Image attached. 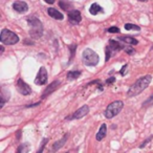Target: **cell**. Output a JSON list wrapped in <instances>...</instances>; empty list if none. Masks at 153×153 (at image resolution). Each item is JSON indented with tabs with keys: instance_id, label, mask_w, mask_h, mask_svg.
<instances>
[{
	"instance_id": "cell-1",
	"label": "cell",
	"mask_w": 153,
	"mask_h": 153,
	"mask_svg": "<svg viewBox=\"0 0 153 153\" xmlns=\"http://www.w3.org/2000/svg\"><path fill=\"white\" fill-rule=\"evenodd\" d=\"M152 81V76L150 74H147V76H143L140 79H138L131 87L129 88L127 92V96L128 97H135V96H138L142 91H144L147 87L149 86V84L151 83Z\"/></svg>"
},
{
	"instance_id": "cell-2",
	"label": "cell",
	"mask_w": 153,
	"mask_h": 153,
	"mask_svg": "<svg viewBox=\"0 0 153 153\" xmlns=\"http://www.w3.org/2000/svg\"><path fill=\"white\" fill-rule=\"evenodd\" d=\"M27 23H28V25L30 26V36H32V38H34V39L41 38V36H42V34H43L42 22L37 17L30 16V17L27 18Z\"/></svg>"
},
{
	"instance_id": "cell-3",
	"label": "cell",
	"mask_w": 153,
	"mask_h": 153,
	"mask_svg": "<svg viewBox=\"0 0 153 153\" xmlns=\"http://www.w3.org/2000/svg\"><path fill=\"white\" fill-rule=\"evenodd\" d=\"M99 55L90 48H86L82 53V61L86 66H96L99 63Z\"/></svg>"
},
{
	"instance_id": "cell-4",
	"label": "cell",
	"mask_w": 153,
	"mask_h": 153,
	"mask_svg": "<svg viewBox=\"0 0 153 153\" xmlns=\"http://www.w3.org/2000/svg\"><path fill=\"white\" fill-rule=\"evenodd\" d=\"M0 41L5 45H14L19 42V37L14 32L4 28L1 30V34H0Z\"/></svg>"
},
{
	"instance_id": "cell-5",
	"label": "cell",
	"mask_w": 153,
	"mask_h": 153,
	"mask_svg": "<svg viewBox=\"0 0 153 153\" xmlns=\"http://www.w3.org/2000/svg\"><path fill=\"white\" fill-rule=\"evenodd\" d=\"M123 107H124V103L122 101H114L111 104H109L108 107L106 108V110H105V117L107 119H112L113 117H115V115L121 112Z\"/></svg>"
},
{
	"instance_id": "cell-6",
	"label": "cell",
	"mask_w": 153,
	"mask_h": 153,
	"mask_svg": "<svg viewBox=\"0 0 153 153\" xmlns=\"http://www.w3.org/2000/svg\"><path fill=\"white\" fill-rule=\"evenodd\" d=\"M47 79H48V76H47V70L45 67H40L39 69L38 74H37L36 79H35V84L36 85H44V84L47 83Z\"/></svg>"
},
{
	"instance_id": "cell-7",
	"label": "cell",
	"mask_w": 153,
	"mask_h": 153,
	"mask_svg": "<svg viewBox=\"0 0 153 153\" xmlns=\"http://www.w3.org/2000/svg\"><path fill=\"white\" fill-rule=\"evenodd\" d=\"M16 88L19 91V94H21L22 96H28L32 94V88L30 87L27 83L23 81L22 79H19L16 83Z\"/></svg>"
},
{
	"instance_id": "cell-8",
	"label": "cell",
	"mask_w": 153,
	"mask_h": 153,
	"mask_svg": "<svg viewBox=\"0 0 153 153\" xmlns=\"http://www.w3.org/2000/svg\"><path fill=\"white\" fill-rule=\"evenodd\" d=\"M82 20V16L81 13L76 10H72L68 13V21L70 22L71 24L76 25V24H79Z\"/></svg>"
},
{
	"instance_id": "cell-9",
	"label": "cell",
	"mask_w": 153,
	"mask_h": 153,
	"mask_svg": "<svg viewBox=\"0 0 153 153\" xmlns=\"http://www.w3.org/2000/svg\"><path fill=\"white\" fill-rule=\"evenodd\" d=\"M89 112V107L87 106V105H84V106H82L81 108H79L78 110L76 111V112L74 113V114L71 115V117H66L67 120H74V119H82V117H85L87 113Z\"/></svg>"
},
{
	"instance_id": "cell-10",
	"label": "cell",
	"mask_w": 153,
	"mask_h": 153,
	"mask_svg": "<svg viewBox=\"0 0 153 153\" xmlns=\"http://www.w3.org/2000/svg\"><path fill=\"white\" fill-rule=\"evenodd\" d=\"M60 84H61V82L58 81V80H56V81H53V83L51 84V85L47 86L46 89L44 90V92H43V94H42V97H41V98H42V99L47 98V97H48L49 94H51L53 91H56V90H57L58 88H59Z\"/></svg>"
},
{
	"instance_id": "cell-11",
	"label": "cell",
	"mask_w": 153,
	"mask_h": 153,
	"mask_svg": "<svg viewBox=\"0 0 153 153\" xmlns=\"http://www.w3.org/2000/svg\"><path fill=\"white\" fill-rule=\"evenodd\" d=\"M13 9L15 10L16 12H18V13H25V12H27L28 10V5L26 2H24V1H16V2L13 3Z\"/></svg>"
},
{
	"instance_id": "cell-12",
	"label": "cell",
	"mask_w": 153,
	"mask_h": 153,
	"mask_svg": "<svg viewBox=\"0 0 153 153\" xmlns=\"http://www.w3.org/2000/svg\"><path fill=\"white\" fill-rule=\"evenodd\" d=\"M67 138H68V134H64V136L61 138V140H57V142H56L55 144H53V149H51V151H53V152H51V153H55L56 151H58L59 149H61L62 147L64 146V144L66 143Z\"/></svg>"
},
{
	"instance_id": "cell-13",
	"label": "cell",
	"mask_w": 153,
	"mask_h": 153,
	"mask_svg": "<svg viewBox=\"0 0 153 153\" xmlns=\"http://www.w3.org/2000/svg\"><path fill=\"white\" fill-rule=\"evenodd\" d=\"M109 48L111 49V51H122V49H125V45L124 44H122V43H119L117 41H115V40H109Z\"/></svg>"
},
{
	"instance_id": "cell-14",
	"label": "cell",
	"mask_w": 153,
	"mask_h": 153,
	"mask_svg": "<svg viewBox=\"0 0 153 153\" xmlns=\"http://www.w3.org/2000/svg\"><path fill=\"white\" fill-rule=\"evenodd\" d=\"M47 14H48L51 18H53V19H56V20H63V18H64L63 14L60 13V12L57 11L56 9H53V7L47 9Z\"/></svg>"
},
{
	"instance_id": "cell-15",
	"label": "cell",
	"mask_w": 153,
	"mask_h": 153,
	"mask_svg": "<svg viewBox=\"0 0 153 153\" xmlns=\"http://www.w3.org/2000/svg\"><path fill=\"white\" fill-rule=\"evenodd\" d=\"M119 41H122V42L126 43V44H130V45H136L138 44V41L136 40L135 38L133 37H130V36H121L117 38Z\"/></svg>"
},
{
	"instance_id": "cell-16",
	"label": "cell",
	"mask_w": 153,
	"mask_h": 153,
	"mask_svg": "<svg viewBox=\"0 0 153 153\" xmlns=\"http://www.w3.org/2000/svg\"><path fill=\"white\" fill-rule=\"evenodd\" d=\"M59 7H61L62 10H64V11L68 12V13L74 10L72 3H70L69 1H66V0H61V1H59Z\"/></svg>"
},
{
	"instance_id": "cell-17",
	"label": "cell",
	"mask_w": 153,
	"mask_h": 153,
	"mask_svg": "<svg viewBox=\"0 0 153 153\" xmlns=\"http://www.w3.org/2000/svg\"><path fill=\"white\" fill-rule=\"evenodd\" d=\"M106 133H107V126L106 124H102V126H101L100 130H99L98 134H97V140H102L103 138L106 136Z\"/></svg>"
},
{
	"instance_id": "cell-18",
	"label": "cell",
	"mask_w": 153,
	"mask_h": 153,
	"mask_svg": "<svg viewBox=\"0 0 153 153\" xmlns=\"http://www.w3.org/2000/svg\"><path fill=\"white\" fill-rule=\"evenodd\" d=\"M89 12H90V14L91 15H98V14H100V13H103V9H102V7H100V5L98 4V3H92L91 4V7H90V9H89Z\"/></svg>"
},
{
	"instance_id": "cell-19",
	"label": "cell",
	"mask_w": 153,
	"mask_h": 153,
	"mask_svg": "<svg viewBox=\"0 0 153 153\" xmlns=\"http://www.w3.org/2000/svg\"><path fill=\"white\" fill-rule=\"evenodd\" d=\"M80 76H81V71H79V70H72V71H68L67 72V80H69V81L76 80Z\"/></svg>"
},
{
	"instance_id": "cell-20",
	"label": "cell",
	"mask_w": 153,
	"mask_h": 153,
	"mask_svg": "<svg viewBox=\"0 0 153 153\" xmlns=\"http://www.w3.org/2000/svg\"><path fill=\"white\" fill-rule=\"evenodd\" d=\"M30 151V146L28 144H21L18 147L17 153H27Z\"/></svg>"
},
{
	"instance_id": "cell-21",
	"label": "cell",
	"mask_w": 153,
	"mask_h": 153,
	"mask_svg": "<svg viewBox=\"0 0 153 153\" xmlns=\"http://www.w3.org/2000/svg\"><path fill=\"white\" fill-rule=\"evenodd\" d=\"M124 27L127 30H140V26L135 25V24H132V23H126L125 25H124Z\"/></svg>"
},
{
	"instance_id": "cell-22",
	"label": "cell",
	"mask_w": 153,
	"mask_h": 153,
	"mask_svg": "<svg viewBox=\"0 0 153 153\" xmlns=\"http://www.w3.org/2000/svg\"><path fill=\"white\" fill-rule=\"evenodd\" d=\"M151 105H153V94H151V96L149 97V98L147 99L144 103H143V107L146 108V107H149V106H151Z\"/></svg>"
},
{
	"instance_id": "cell-23",
	"label": "cell",
	"mask_w": 153,
	"mask_h": 153,
	"mask_svg": "<svg viewBox=\"0 0 153 153\" xmlns=\"http://www.w3.org/2000/svg\"><path fill=\"white\" fill-rule=\"evenodd\" d=\"M68 48H69V51H70V60L74 58V51H76V44H70L69 46H68Z\"/></svg>"
},
{
	"instance_id": "cell-24",
	"label": "cell",
	"mask_w": 153,
	"mask_h": 153,
	"mask_svg": "<svg viewBox=\"0 0 153 153\" xmlns=\"http://www.w3.org/2000/svg\"><path fill=\"white\" fill-rule=\"evenodd\" d=\"M47 142H48V140H47V138H44V140H42V143H41V146H40V149H39L37 153H42L43 152V150H44V148H45V145H46Z\"/></svg>"
},
{
	"instance_id": "cell-25",
	"label": "cell",
	"mask_w": 153,
	"mask_h": 153,
	"mask_svg": "<svg viewBox=\"0 0 153 153\" xmlns=\"http://www.w3.org/2000/svg\"><path fill=\"white\" fill-rule=\"evenodd\" d=\"M111 49L109 48V46H107L106 47V49H105V53H106V58H105V62H108V60H109V58L111 57Z\"/></svg>"
},
{
	"instance_id": "cell-26",
	"label": "cell",
	"mask_w": 153,
	"mask_h": 153,
	"mask_svg": "<svg viewBox=\"0 0 153 153\" xmlns=\"http://www.w3.org/2000/svg\"><path fill=\"white\" fill-rule=\"evenodd\" d=\"M152 138H153V135H151L150 137H148V138H147V140H145V142H143L142 144L140 145V148L142 149V148H144V147H146V145L148 144L149 142H151V140H152Z\"/></svg>"
},
{
	"instance_id": "cell-27",
	"label": "cell",
	"mask_w": 153,
	"mask_h": 153,
	"mask_svg": "<svg viewBox=\"0 0 153 153\" xmlns=\"http://www.w3.org/2000/svg\"><path fill=\"white\" fill-rule=\"evenodd\" d=\"M107 32H109V33H120V28L117 27V26H112V27L108 28V30H107Z\"/></svg>"
},
{
	"instance_id": "cell-28",
	"label": "cell",
	"mask_w": 153,
	"mask_h": 153,
	"mask_svg": "<svg viewBox=\"0 0 153 153\" xmlns=\"http://www.w3.org/2000/svg\"><path fill=\"white\" fill-rule=\"evenodd\" d=\"M125 51L128 53V55H133L134 51H134V49L132 48V47H128V46H126V47H125Z\"/></svg>"
},
{
	"instance_id": "cell-29",
	"label": "cell",
	"mask_w": 153,
	"mask_h": 153,
	"mask_svg": "<svg viewBox=\"0 0 153 153\" xmlns=\"http://www.w3.org/2000/svg\"><path fill=\"white\" fill-rule=\"evenodd\" d=\"M114 82H115V78H114V76H110L109 79L106 80V83L109 84V85H110V84H112V83H114Z\"/></svg>"
},
{
	"instance_id": "cell-30",
	"label": "cell",
	"mask_w": 153,
	"mask_h": 153,
	"mask_svg": "<svg viewBox=\"0 0 153 153\" xmlns=\"http://www.w3.org/2000/svg\"><path fill=\"white\" fill-rule=\"evenodd\" d=\"M126 69H127V64H126V65H124L123 67H122V70L120 71V74H121L122 76H124V74H125V70Z\"/></svg>"
},
{
	"instance_id": "cell-31",
	"label": "cell",
	"mask_w": 153,
	"mask_h": 153,
	"mask_svg": "<svg viewBox=\"0 0 153 153\" xmlns=\"http://www.w3.org/2000/svg\"><path fill=\"white\" fill-rule=\"evenodd\" d=\"M44 1L46 3H48V4H53V3H55L56 0H44Z\"/></svg>"
},
{
	"instance_id": "cell-32",
	"label": "cell",
	"mask_w": 153,
	"mask_h": 153,
	"mask_svg": "<svg viewBox=\"0 0 153 153\" xmlns=\"http://www.w3.org/2000/svg\"><path fill=\"white\" fill-rule=\"evenodd\" d=\"M39 104H40V102H38V103H36V104H32V105H27V106H26V107H27V108H28V107H35V106H38V105Z\"/></svg>"
},
{
	"instance_id": "cell-33",
	"label": "cell",
	"mask_w": 153,
	"mask_h": 153,
	"mask_svg": "<svg viewBox=\"0 0 153 153\" xmlns=\"http://www.w3.org/2000/svg\"><path fill=\"white\" fill-rule=\"evenodd\" d=\"M0 51H1V53H3V51H4V47H3V45H1V46H0Z\"/></svg>"
},
{
	"instance_id": "cell-34",
	"label": "cell",
	"mask_w": 153,
	"mask_h": 153,
	"mask_svg": "<svg viewBox=\"0 0 153 153\" xmlns=\"http://www.w3.org/2000/svg\"><path fill=\"white\" fill-rule=\"evenodd\" d=\"M140 1H146V0H140Z\"/></svg>"
}]
</instances>
